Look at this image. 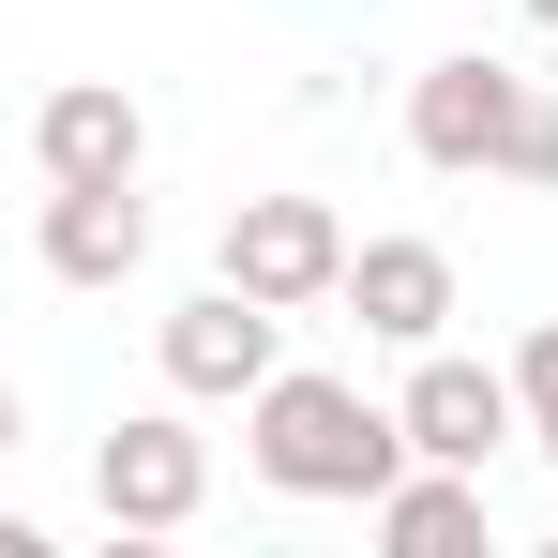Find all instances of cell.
<instances>
[{"label":"cell","mask_w":558,"mask_h":558,"mask_svg":"<svg viewBox=\"0 0 558 558\" xmlns=\"http://www.w3.org/2000/svg\"><path fill=\"white\" fill-rule=\"evenodd\" d=\"M242 453H257V483H272V498H302V513H377V498L423 468V438H408V408H377L363 377L287 363L272 392L242 408Z\"/></svg>","instance_id":"obj_1"},{"label":"cell","mask_w":558,"mask_h":558,"mask_svg":"<svg viewBox=\"0 0 558 558\" xmlns=\"http://www.w3.org/2000/svg\"><path fill=\"white\" fill-rule=\"evenodd\" d=\"M408 151H423L438 182H529V196H558V92L513 76L498 46H453V61L408 76Z\"/></svg>","instance_id":"obj_2"},{"label":"cell","mask_w":558,"mask_h":558,"mask_svg":"<svg viewBox=\"0 0 558 558\" xmlns=\"http://www.w3.org/2000/svg\"><path fill=\"white\" fill-rule=\"evenodd\" d=\"M151 348H167V392H182V408H257V392L287 377V302H257V287L211 272L196 302H167Z\"/></svg>","instance_id":"obj_3"},{"label":"cell","mask_w":558,"mask_h":558,"mask_svg":"<svg viewBox=\"0 0 558 558\" xmlns=\"http://www.w3.org/2000/svg\"><path fill=\"white\" fill-rule=\"evenodd\" d=\"M348 211L332 196H227V287H257L287 317H317V302H348Z\"/></svg>","instance_id":"obj_4"},{"label":"cell","mask_w":558,"mask_h":558,"mask_svg":"<svg viewBox=\"0 0 558 558\" xmlns=\"http://www.w3.org/2000/svg\"><path fill=\"white\" fill-rule=\"evenodd\" d=\"M92 498H106V529H136V544H182L196 513H211V438H196L182 408H136V423H106Z\"/></svg>","instance_id":"obj_5"},{"label":"cell","mask_w":558,"mask_h":558,"mask_svg":"<svg viewBox=\"0 0 558 558\" xmlns=\"http://www.w3.org/2000/svg\"><path fill=\"white\" fill-rule=\"evenodd\" d=\"M408 438L438 468H498L513 438H529V392H513V363H468V348H408Z\"/></svg>","instance_id":"obj_6"},{"label":"cell","mask_w":558,"mask_h":558,"mask_svg":"<svg viewBox=\"0 0 558 558\" xmlns=\"http://www.w3.org/2000/svg\"><path fill=\"white\" fill-rule=\"evenodd\" d=\"M31 167H46V182H136V167H151L136 92H121V76H61V92L31 106Z\"/></svg>","instance_id":"obj_7"},{"label":"cell","mask_w":558,"mask_h":558,"mask_svg":"<svg viewBox=\"0 0 558 558\" xmlns=\"http://www.w3.org/2000/svg\"><path fill=\"white\" fill-rule=\"evenodd\" d=\"M31 257H46L61 287H121L136 257H151V196H136V182H46Z\"/></svg>","instance_id":"obj_8"},{"label":"cell","mask_w":558,"mask_h":558,"mask_svg":"<svg viewBox=\"0 0 558 558\" xmlns=\"http://www.w3.org/2000/svg\"><path fill=\"white\" fill-rule=\"evenodd\" d=\"M348 317H363L377 348H438L453 332V257L438 242H363L348 257Z\"/></svg>","instance_id":"obj_9"},{"label":"cell","mask_w":558,"mask_h":558,"mask_svg":"<svg viewBox=\"0 0 558 558\" xmlns=\"http://www.w3.org/2000/svg\"><path fill=\"white\" fill-rule=\"evenodd\" d=\"M363 529H377L392 558H468V544H483V468H438V453H423Z\"/></svg>","instance_id":"obj_10"},{"label":"cell","mask_w":558,"mask_h":558,"mask_svg":"<svg viewBox=\"0 0 558 558\" xmlns=\"http://www.w3.org/2000/svg\"><path fill=\"white\" fill-rule=\"evenodd\" d=\"M513 392H529V438H558V317L513 332Z\"/></svg>","instance_id":"obj_11"}]
</instances>
